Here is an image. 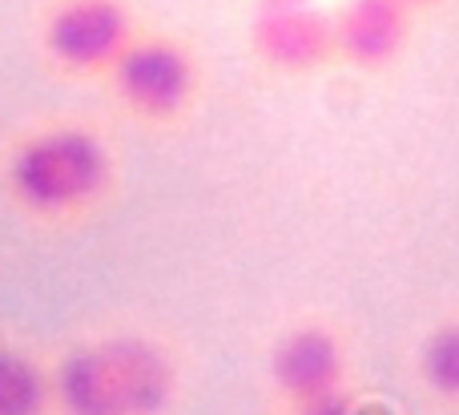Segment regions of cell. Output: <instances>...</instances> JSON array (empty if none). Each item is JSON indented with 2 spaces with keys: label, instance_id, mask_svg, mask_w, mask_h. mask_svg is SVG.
I'll use <instances>...</instances> for the list:
<instances>
[{
  "label": "cell",
  "instance_id": "10",
  "mask_svg": "<svg viewBox=\"0 0 459 415\" xmlns=\"http://www.w3.org/2000/svg\"><path fill=\"white\" fill-rule=\"evenodd\" d=\"M290 415H363V403H359L355 392L342 384V387H334V392L310 395V400L294 403Z\"/></svg>",
  "mask_w": 459,
  "mask_h": 415
},
{
  "label": "cell",
  "instance_id": "9",
  "mask_svg": "<svg viewBox=\"0 0 459 415\" xmlns=\"http://www.w3.org/2000/svg\"><path fill=\"white\" fill-rule=\"evenodd\" d=\"M420 379L439 403L459 408V315L428 331L420 347Z\"/></svg>",
  "mask_w": 459,
  "mask_h": 415
},
{
  "label": "cell",
  "instance_id": "1",
  "mask_svg": "<svg viewBox=\"0 0 459 415\" xmlns=\"http://www.w3.org/2000/svg\"><path fill=\"white\" fill-rule=\"evenodd\" d=\"M117 158L105 134L89 121H45L4 150V198L32 222H77L113 190Z\"/></svg>",
  "mask_w": 459,
  "mask_h": 415
},
{
  "label": "cell",
  "instance_id": "5",
  "mask_svg": "<svg viewBox=\"0 0 459 415\" xmlns=\"http://www.w3.org/2000/svg\"><path fill=\"white\" fill-rule=\"evenodd\" d=\"M250 45L274 73H318L334 61V16L315 0H258L250 16Z\"/></svg>",
  "mask_w": 459,
  "mask_h": 415
},
{
  "label": "cell",
  "instance_id": "11",
  "mask_svg": "<svg viewBox=\"0 0 459 415\" xmlns=\"http://www.w3.org/2000/svg\"><path fill=\"white\" fill-rule=\"evenodd\" d=\"M403 4H407V8H411V13H415V16H420V13H428V8H436V4H439V0H403Z\"/></svg>",
  "mask_w": 459,
  "mask_h": 415
},
{
  "label": "cell",
  "instance_id": "2",
  "mask_svg": "<svg viewBox=\"0 0 459 415\" xmlns=\"http://www.w3.org/2000/svg\"><path fill=\"white\" fill-rule=\"evenodd\" d=\"M178 363L150 335H105L53 363V415H169Z\"/></svg>",
  "mask_w": 459,
  "mask_h": 415
},
{
  "label": "cell",
  "instance_id": "6",
  "mask_svg": "<svg viewBox=\"0 0 459 415\" xmlns=\"http://www.w3.org/2000/svg\"><path fill=\"white\" fill-rule=\"evenodd\" d=\"M347 384V343L331 323H299L270 351V387L286 408Z\"/></svg>",
  "mask_w": 459,
  "mask_h": 415
},
{
  "label": "cell",
  "instance_id": "3",
  "mask_svg": "<svg viewBox=\"0 0 459 415\" xmlns=\"http://www.w3.org/2000/svg\"><path fill=\"white\" fill-rule=\"evenodd\" d=\"M113 101L145 125H174L202 93V61L174 32H137L105 77Z\"/></svg>",
  "mask_w": 459,
  "mask_h": 415
},
{
  "label": "cell",
  "instance_id": "7",
  "mask_svg": "<svg viewBox=\"0 0 459 415\" xmlns=\"http://www.w3.org/2000/svg\"><path fill=\"white\" fill-rule=\"evenodd\" d=\"M415 13L403 0H347L334 13V61L383 73L403 56Z\"/></svg>",
  "mask_w": 459,
  "mask_h": 415
},
{
  "label": "cell",
  "instance_id": "4",
  "mask_svg": "<svg viewBox=\"0 0 459 415\" xmlns=\"http://www.w3.org/2000/svg\"><path fill=\"white\" fill-rule=\"evenodd\" d=\"M137 32L142 29L129 0H53L40 16L37 40L56 73L105 81Z\"/></svg>",
  "mask_w": 459,
  "mask_h": 415
},
{
  "label": "cell",
  "instance_id": "8",
  "mask_svg": "<svg viewBox=\"0 0 459 415\" xmlns=\"http://www.w3.org/2000/svg\"><path fill=\"white\" fill-rule=\"evenodd\" d=\"M0 415H53V367L0 343Z\"/></svg>",
  "mask_w": 459,
  "mask_h": 415
}]
</instances>
